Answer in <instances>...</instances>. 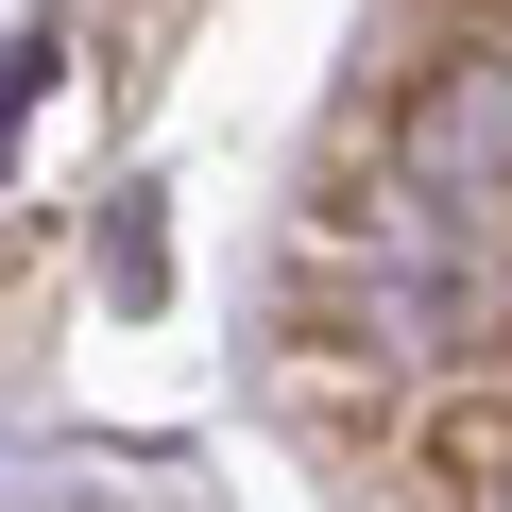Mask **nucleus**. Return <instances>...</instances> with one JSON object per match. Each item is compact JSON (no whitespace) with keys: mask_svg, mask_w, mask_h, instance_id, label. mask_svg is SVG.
<instances>
[{"mask_svg":"<svg viewBox=\"0 0 512 512\" xmlns=\"http://www.w3.org/2000/svg\"><path fill=\"white\" fill-rule=\"evenodd\" d=\"M393 188H410V205H512V35L410 69V103H393Z\"/></svg>","mask_w":512,"mask_h":512,"instance_id":"obj_1","label":"nucleus"},{"mask_svg":"<svg viewBox=\"0 0 512 512\" xmlns=\"http://www.w3.org/2000/svg\"><path fill=\"white\" fill-rule=\"evenodd\" d=\"M495 35H512V0H495Z\"/></svg>","mask_w":512,"mask_h":512,"instance_id":"obj_2","label":"nucleus"}]
</instances>
